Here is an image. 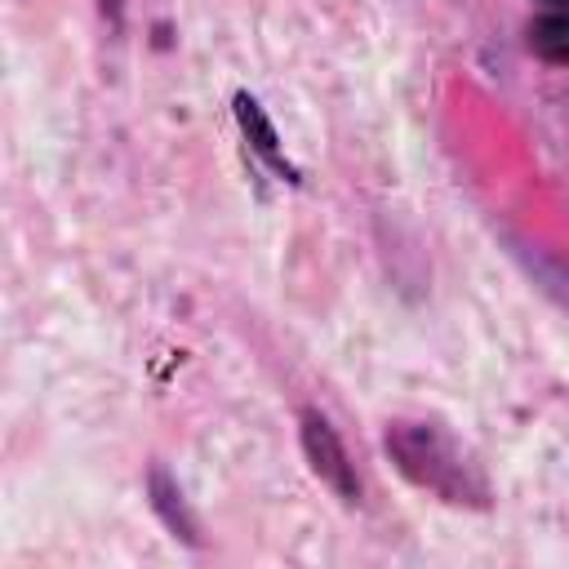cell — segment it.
<instances>
[{
  "label": "cell",
  "instance_id": "cell-1",
  "mask_svg": "<svg viewBox=\"0 0 569 569\" xmlns=\"http://www.w3.org/2000/svg\"><path fill=\"white\" fill-rule=\"evenodd\" d=\"M387 449L418 485L445 493L449 502H467V467L445 449V440L431 427H396L387 436Z\"/></svg>",
  "mask_w": 569,
  "mask_h": 569
},
{
  "label": "cell",
  "instance_id": "cell-2",
  "mask_svg": "<svg viewBox=\"0 0 569 569\" xmlns=\"http://www.w3.org/2000/svg\"><path fill=\"white\" fill-rule=\"evenodd\" d=\"M302 445H307V458L320 471V480H329L342 498H356V476H351L347 453H342V445H338V436L329 431L325 418H316V413L302 418Z\"/></svg>",
  "mask_w": 569,
  "mask_h": 569
},
{
  "label": "cell",
  "instance_id": "cell-3",
  "mask_svg": "<svg viewBox=\"0 0 569 569\" xmlns=\"http://www.w3.org/2000/svg\"><path fill=\"white\" fill-rule=\"evenodd\" d=\"M529 49L547 62H569V9L565 13H547L529 27Z\"/></svg>",
  "mask_w": 569,
  "mask_h": 569
},
{
  "label": "cell",
  "instance_id": "cell-4",
  "mask_svg": "<svg viewBox=\"0 0 569 569\" xmlns=\"http://www.w3.org/2000/svg\"><path fill=\"white\" fill-rule=\"evenodd\" d=\"M102 4H116V0H102Z\"/></svg>",
  "mask_w": 569,
  "mask_h": 569
}]
</instances>
